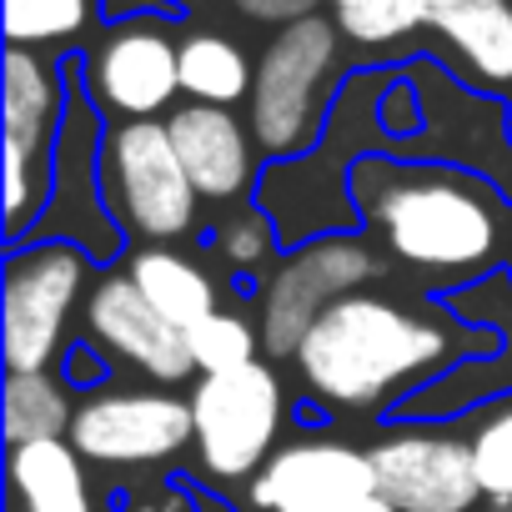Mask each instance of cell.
I'll use <instances>...</instances> for the list:
<instances>
[{
    "label": "cell",
    "mask_w": 512,
    "mask_h": 512,
    "mask_svg": "<svg viewBox=\"0 0 512 512\" xmlns=\"http://www.w3.org/2000/svg\"><path fill=\"white\" fill-rule=\"evenodd\" d=\"M372 216L402 262L427 272H467L497 246L492 206L477 186L452 176H392L377 191Z\"/></svg>",
    "instance_id": "obj_2"
},
{
    "label": "cell",
    "mask_w": 512,
    "mask_h": 512,
    "mask_svg": "<svg viewBox=\"0 0 512 512\" xmlns=\"http://www.w3.org/2000/svg\"><path fill=\"white\" fill-rule=\"evenodd\" d=\"M251 86H256V71L236 41L216 31H196L181 41V91L196 106H236L241 96L251 101Z\"/></svg>",
    "instance_id": "obj_18"
},
{
    "label": "cell",
    "mask_w": 512,
    "mask_h": 512,
    "mask_svg": "<svg viewBox=\"0 0 512 512\" xmlns=\"http://www.w3.org/2000/svg\"><path fill=\"white\" fill-rule=\"evenodd\" d=\"M377 487L397 512H472L482 497L472 442L442 432H397L372 447Z\"/></svg>",
    "instance_id": "obj_10"
},
{
    "label": "cell",
    "mask_w": 512,
    "mask_h": 512,
    "mask_svg": "<svg viewBox=\"0 0 512 512\" xmlns=\"http://www.w3.org/2000/svg\"><path fill=\"white\" fill-rule=\"evenodd\" d=\"M86 327L91 337L111 352V357H126L131 367L151 372L156 382H181L196 372L191 362V347H186V332L171 327L131 277H106L96 292H91V307H86Z\"/></svg>",
    "instance_id": "obj_12"
},
{
    "label": "cell",
    "mask_w": 512,
    "mask_h": 512,
    "mask_svg": "<svg viewBox=\"0 0 512 512\" xmlns=\"http://www.w3.org/2000/svg\"><path fill=\"white\" fill-rule=\"evenodd\" d=\"M251 502L262 512H397L382 487L372 452H357L332 437H307L251 477Z\"/></svg>",
    "instance_id": "obj_7"
},
{
    "label": "cell",
    "mask_w": 512,
    "mask_h": 512,
    "mask_svg": "<svg viewBox=\"0 0 512 512\" xmlns=\"http://www.w3.org/2000/svg\"><path fill=\"white\" fill-rule=\"evenodd\" d=\"M191 417H196V447L211 477H246L267 467L272 437L282 427V387L272 367L246 362L236 372L201 377L191 392Z\"/></svg>",
    "instance_id": "obj_4"
},
{
    "label": "cell",
    "mask_w": 512,
    "mask_h": 512,
    "mask_svg": "<svg viewBox=\"0 0 512 512\" xmlns=\"http://www.w3.org/2000/svg\"><path fill=\"white\" fill-rule=\"evenodd\" d=\"M221 251L231 256L236 267H251L256 256L272 251V226H267L262 216H236V221L226 226V236H221Z\"/></svg>",
    "instance_id": "obj_24"
},
{
    "label": "cell",
    "mask_w": 512,
    "mask_h": 512,
    "mask_svg": "<svg viewBox=\"0 0 512 512\" xmlns=\"http://www.w3.org/2000/svg\"><path fill=\"white\" fill-rule=\"evenodd\" d=\"M96 0H6V41L11 46H51L81 36Z\"/></svg>",
    "instance_id": "obj_21"
},
{
    "label": "cell",
    "mask_w": 512,
    "mask_h": 512,
    "mask_svg": "<svg viewBox=\"0 0 512 512\" xmlns=\"http://www.w3.org/2000/svg\"><path fill=\"white\" fill-rule=\"evenodd\" d=\"M106 191L151 241H171L196 216V186L161 121H121L106 136Z\"/></svg>",
    "instance_id": "obj_5"
},
{
    "label": "cell",
    "mask_w": 512,
    "mask_h": 512,
    "mask_svg": "<svg viewBox=\"0 0 512 512\" xmlns=\"http://www.w3.org/2000/svg\"><path fill=\"white\" fill-rule=\"evenodd\" d=\"M472 467H477L482 497L512 502V402L497 407V412L472 432Z\"/></svg>",
    "instance_id": "obj_23"
},
{
    "label": "cell",
    "mask_w": 512,
    "mask_h": 512,
    "mask_svg": "<svg viewBox=\"0 0 512 512\" xmlns=\"http://www.w3.org/2000/svg\"><path fill=\"white\" fill-rule=\"evenodd\" d=\"M196 437L191 402L166 392H96L76 407L71 447L86 462H161Z\"/></svg>",
    "instance_id": "obj_9"
},
{
    "label": "cell",
    "mask_w": 512,
    "mask_h": 512,
    "mask_svg": "<svg viewBox=\"0 0 512 512\" xmlns=\"http://www.w3.org/2000/svg\"><path fill=\"white\" fill-rule=\"evenodd\" d=\"M6 141L0 146H16L31 161L46 156L56 126H61V81L56 66L26 46L6 51Z\"/></svg>",
    "instance_id": "obj_14"
},
{
    "label": "cell",
    "mask_w": 512,
    "mask_h": 512,
    "mask_svg": "<svg viewBox=\"0 0 512 512\" xmlns=\"http://www.w3.org/2000/svg\"><path fill=\"white\" fill-rule=\"evenodd\" d=\"M11 492L21 512H91L86 477H81V452L66 437L11 447Z\"/></svg>",
    "instance_id": "obj_16"
},
{
    "label": "cell",
    "mask_w": 512,
    "mask_h": 512,
    "mask_svg": "<svg viewBox=\"0 0 512 512\" xmlns=\"http://www.w3.org/2000/svg\"><path fill=\"white\" fill-rule=\"evenodd\" d=\"M327 6H337V11H352V6H362V0H327Z\"/></svg>",
    "instance_id": "obj_27"
},
{
    "label": "cell",
    "mask_w": 512,
    "mask_h": 512,
    "mask_svg": "<svg viewBox=\"0 0 512 512\" xmlns=\"http://www.w3.org/2000/svg\"><path fill=\"white\" fill-rule=\"evenodd\" d=\"M432 31L487 86L512 81V6L507 0H442Z\"/></svg>",
    "instance_id": "obj_15"
},
{
    "label": "cell",
    "mask_w": 512,
    "mask_h": 512,
    "mask_svg": "<svg viewBox=\"0 0 512 512\" xmlns=\"http://www.w3.org/2000/svg\"><path fill=\"white\" fill-rule=\"evenodd\" d=\"M71 422H76V412L46 372H11L6 377V442L11 447L51 442V437L71 432Z\"/></svg>",
    "instance_id": "obj_19"
},
{
    "label": "cell",
    "mask_w": 512,
    "mask_h": 512,
    "mask_svg": "<svg viewBox=\"0 0 512 512\" xmlns=\"http://www.w3.org/2000/svg\"><path fill=\"white\" fill-rule=\"evenodd\" d=\"M0 151H6V221H11V231H16L21 216L31 211V201H36V186H31V156L16 151V146H0Z\"/></svg>",
    "instance_id": "obj_25"
},
{
    "label": "cell",
    "mask_w": 512,
    "mask_h": 512,
    "mask_svg": "<svg viewBox=\"0 0 512 512\" xmlns=\"http://www.w3.org/2000/svg\"><path fill=\"white\" fill-rule=\"evenodd\" d=\"M166 131L176 141V156H181L196 196L226 201V196L246 191V181H251V131H241V121L226 106H196L191 101L166 121Z\"/></svg>",
    "instance_id": "obj_13"
},
{
    "label": "cell",
    "mask_w": 512,
    "mask_h": 512,
    "mask_svg": "<svg viewBox=\"0 0 512 512\" xmlns=\"http://www.w3.org/2000/svg\"><path fill=\"white\" fill-rule=\"evenodd\" d=\"M131 282L141 287V297L181 332L201 327L211 312H216V287L206 282L201 267H191L186 256L166 251V246H151L131 262Z\"/></svg>",
    "instance_id": "obj_17"
},
{
    "label": "cell",
    "mask_w": 512,
    "mask_h": 512,
    "mask_svg": "<svg viewBox=\"0 0 512 512\" xmlns=\"http://www.w3.org/2000/svg\"><path fill=\"white\" fill-rule=\"evenodd\" d=\"M186 347H191V362L216 377V372H236L246 362H256V332L241 322V317H226V312H211L201 327L186 332Z\"/></svg>",
    "instance_id": "obj_22"
},
{
    "label": "cell",
    "mask_w": 512,
    "mask_h": 512,
    "mask_svg": "<svg viewBox=\"0 0 512 512\" xmlns=\"http://www.w3.org/2000/svg\"><path fill=\"white\" fill-rule=\"evenodd\" d=\"M447 332L387 297L352 292L332 302L297 347L302 377L332 407H377L392 387L442 367Z\"/></svg>",
    "instance_id": "obj_1"
},
{
    "label": "cell",
    "mask_w": 512,
    "mask_h": 512,
    "mask_svg": "<svg viewBox=\"0 0 512 512\" xmlns=\"http://www.w3.org/2000/svg\"><path fill=\"white\" fill-rule=\"evenodd\" d=\"M372 277H382L377 251L352 236H332V241L297 251L262 297V342L272 352H297L302 337L312 332V322Z\"/></svg>",
    "instance_id": "obj_8"
},
{
    "label": "cell",
    "mask_w": 512,
    "mask_h": 512,
    "mask_svg": "<svg viewBox=\"0 0 512 512\" xmlns=\"http://www.w3.org/2000/svg\"><path fill=\"white\" fill-rule=\"evenodd\" d=\"M442 0H362L352 11H337V31L357 46H387L422 26H432Z\"/></svg>",
    "instance_id": "obj_20"
},
{
    "label": "cell",
    "mask_w": 512,
    "mask_h": 512,
    "mask_svg": "<svg viewBox=\"0 0 512 512\" xmlns=\"http://www.w3.org/2000/svg\"><path fill=\"white\" fill-rule=\"evenodd\" d=\"M241 16L251 21H267V26H292V21H307L317 11V0H236Z\"/></svg>",
    "instance_id": "obj_26"
},
{
    "label": "cell",
    "mask_w": 512,
    "mask_h": 512,
    "mask_svg": "<svg viewBox=\"0 0 512 512\" xmlns=\"http://www.w3.org/2000/svg\"><path fill=\"white\" fill-rule=\"evenodd\" d=\"M86 282V256L76 246H31L6 272V307H0V347L11 372H46L61 352L66 322Z\"/></svg>",
    "instance_id": "obj_6"
},
{
    "label": "cell",
    "mask_w": 512,
    "mask_h": 512,
    "mask_svg": "<svg viewBox=\"0 0 512 512\" xmlns=\"http://www.w3.org/2000/svg\"><path fill=\"white\" fill-rule=\"evenodd\" d=\"M91 91L106 111L151 121L181 91V46L151 21L116 26L91 56Z\"/></svg>",
    "instance_id": "obj_11"
},
{
    "label": "cell",
    "mask_w": 512,
    "mask_h": 512,
    "mask_svg": "<svg viewBox=\"0 0 512 512\" xmlns=\"http://www.w3.org/2000/svg\"><path fill=\"white\" fill-rule=\"evenodd\" d=\"M337 36L342 31L327 16H307L282 26L262 51L256 86H251V141L262 151L292 156L317 136L322 86L337 61Z\"/></svg>",
    "instance_id": "obj_3"
}]
</instances>
